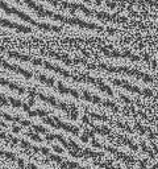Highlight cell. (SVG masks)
<instances>
[{
  "instance_id": "cell-28",
  "label": "cell",
  "mask_w": 158,
  "mask_h": 169,
  "mask_svg": "<svg viewBox=\"0 0 158 169\" xmlns=\"http://www.w3.org/2000/svg\"><path fill=\"white\" fill-rule=\"evenodd\" d=\"M142 81H144V82H146V83H149V82H152V81H153V79H152V77H150V75H148V74H144V75H142Z\"/></svg>"
},
{
  "instance_id": "cell-32",
  "label": "cell",
  "mask_w": 158,
  "mask_h": 169,
  "mask_svg": "<svg viewBox=\"0 0 158 169\" xmlns=\"http://www.w3.org/2000/svg\"><path fill=\"white\" fill-rule=\"evenodd\" d=\"M120 99H121V100H124L125 103H128V105H129V103H132V100L129 99L128 97H125V95H120Z\"/></svg>"
},
{
  "instance_id": "cell-36",
  "label": "cell",
  "mask_w": 158,
  "mask_h": 169,
  "mask_svg": "<svg viewBox=\"0 0 158 169\" xmlns=\"http://www.w3.org/2000/svg\"><path fill=\"white\" fill-rule=\"evenodd\" d=\"M53 149H54L57 153H63V149H62L61 147H58V145H53Z\"/></svg>"
},
{
  "instance_id": "cell-44",
  "label": "cell",
  "mask_w": 158,
  "mask_h": 169,
  "mask_svg": "<svg viewBox=\"0 0 158 169\" xmlns=\"http://www.w3.org/2000/svg\"><path fill=\"white\" fill-rule=\"evenodd\" d=\"M129 147H131L132 149H133V151H134V152H136V151H137V149H138V147H137V145H136V144H132V143H131V144H129Z\"/></svg>"
},
{
  "instance_id": "cell-38",
  "label": "cell",
  "mask_w": 158,
  "mask_h": 169,
  "mask_svg": "<svg viewBox=\"0 0 158 169\" xmlns=\"http://www.w3.org/2000/svg\"><path fill=\"white\" fill-rule=\"evenodd\" d=\"M80 140L83 143H88V136H87V135H82L80 136Z\"/></svg>"
},
{
  "instance_id": "cell-8",
  "label": "cell",
  "mask_w": 158,
  "mask_h": 169,
  "mask_svg": "<svg viewBox=\"0 0 158 169\" xmlns=\"http://www.w3.org/2000/svg\"><path fill=\"white\" fill-rule=\"evenodd\" d=\"M0 140H5V142H9L11 144H13V145H16V144H19V143H20V139L11 136V135H7L5 132H1V131H0Z\"/></svg>"
},
{
  "instance_id": "cell-22",
  "label": "cell",
  "mask_w": 158,
  "mask_h": 169,
  "mask_svg": "<svg viewBox=\"0 0 158 169\" xmlns=\"http://www.w3.org/2000/svg\"><path fill=\"white\" fill-rule=\"evenodd\" d=\"M90 116L94 118V119H96V120H103V122H108V118L101 116V115H98V114H90Z\"/></svg>"
},
{
  "instance_id": "cell-30",
  "label": "cell",
  "mask_w": 158,
  "mask_h": 169,
  "mask_svg": "<svg viewBox=\"0 0 158 169\" xmlns=\"http://www.w3.org/2000/svg\"><path fill=\"white\" fill-rule=\"evenodd\" d=\"M82 120H83V123H84V124H90V126H91V127H94V124H92V123L90 122L88 116H83V118H82Z\"/></svg>"
},
{
  "instance_id": "cell-23",
  "label": "cell",
  "mask_w": 158,
  "mask_h": 169,
  "mask_svg": "<svg viewBox=\"0 0 158 169\" xmlns=\"http://www.w3.org/2000/svg\"><path fill=\"white\" fill-rule=\"evenodd\" d=\"M33 131L40 132V134H47V129H45L44 127H41V126H33Z\"/></svg>"
},
{
  "instance_id": "cell-9",
  "label": "cell",
  "mask_w": 158,
  "mask_h": 169,
  "mask_svg": "<svg viewBox=\"0 0 158 169\" xmlns=\"http://www.w3.org/2000/svg\"><path fill=\"white\" fill-rule=\"evenodd\" d=\"M37 78L40 79V82H42L44 84H47L49 87L54 86V79H53V78H47V77H45V75H42V74H38Z\"/></svg>"
},
{
  "instance_id": "cell-11",
  "label": "cell",
  "mask_w": 158,
  "mask_h": 169,
  "mask_svg": "<svg viewBox=\"0 0 158 169\" xmlns=\"http://www.w3.org/2000/svg\"><path fill=\"white\" fill-rule=\"evenodd\" d=\"M0 118L5 119L7 122H20V120H21L19 116H12V115H8V114H5V112H3V111H0Z\"/></svg>"
},
{
  "instance_id": "cell-27",
  "label": "cell",
  "mask_w": 158,
  "mask_h": 169,
  "mask_svg": "<svg viewBox=\"0 0 158 169\" xmlns=\"http://www.w3.org/2000/svg\"><path fill=\"white\" fill-rule=\"evenodd\" d=\"M134 128L138 129V131H140V134H142V135L145 134V131H146V128H144V127L141 126L140 123H136V126H134Z\"/></svg>"
},
{
  "instance_id": "cell-46",
  "label": "cell",
  "mask_w": 158,
  "mask_h": 169,
  "mask_svg": "<svg viewBox=\"0 0 158 169\" xmlns=\"http://www.w3.org/2000/svg\"><path fill=\"white\" fill-rule=\"evenodd\" d=\"M152 148H153V149H154V151H156V153L158 155V147H157V145H156V144H154V143H152Z\"/></svg>"
},
{
  "instance_id": "cell-17",
  "label": "cell",
  "mask_w": 158,
  "mask_h": 169,
  "mask_svg": "<svg viewBox=\"0 0 158 169\" xmlns=\"http://www.w3.org/2000/svg\"><path fill=\"white\" fill-rule=\"evenodd\" d=\"M57 89H58V91L61 92V94H63V95L70 94V89H67V87H65V86H63V83H62V82H58Z\"/></svg>"
},
{
  "instance_id": "cell-43",
  "label": "cell",
  "mask_w": 158,
  "mask_h": 169,
  "mask_svg": "<svg viewBox=\"0 0 158 169\" xmlns=\"http://www.w3.org/2000/svg\"><path fill=\"white\" fill-rule=\"evenodd\" d=\"M142 58H144V61H146V62H148V61L150 60V56H149V54H144Z\"/></svg>"
},
{
  "instance_id": "cell-31",
  "label": "cell",
  "mask_w": 158,
  "mask_h": 169,
  "mask_svg": "<svg viewBox=\"0 0 158 169\" xmlns=\"http://www.w3.org/2000/svg\"><path fill=\"white\" fill-rule=\"evenodd\" d=\"M106 4H107V7L111 8V9H115V8H116V3H113V1H107Z\"/></svg>"
},
{
  "instance_id": "cell-52",
  "label": "cell",
  "mask_w": 158,
  "mask_h": 169,
  "mask_svg": "<svg viewBox=\"0 0 158 169\" xmlns=\"http://www.w3.org/2000/svg\"><path fill=\"white\" fill-rule=\"evenodd\" d=\"M3 3H4V1H1V0H0V7H1V4H3Z\"/></svg>"
},
{
  "instance_id": "cell-15",
  "label": "cell",
  "mask_w": 158,
  "mask_h": 169,
  "mask_svg": "<svg viewBox=\"0 0 158 169\" xmlns=\"http://www.w3.org/2000/svg\"><path fill=\"white\" fill-rule=\"evenodd\" d=\"M83 157H94V159H96V157H103V153H98V152H92L90 149H86L83 153Z\"/></svg>"
},
{
  "instance_id": "cell-34",
  "label": "cell",
  "mask_w": 158,
  "mask_h": 169,
  "mask_svg": "<svg viewBox=\"0 0 158 169\" xmlns=\"http://www.w3.org/2000/svg\"><path fill=\"white\" fill-rule=\"evenodd\" d=\"M20 124L21 126H24V127H29V126H32V123L30 122H28V120H20Z\"/></svg>"
},
{
  "instance_id": "cell-40",
  "label": "cell",
  "mask_w": 158,
  "mask_h": 169,
  "mask_svg": "<svg viewBox=\"0 0 158 169\" xmlns=\"http://www.w3.org/2000/svg\"><path fill=\"white\" fill-rule=\"evenodd\" d=\"M106 149H107V151H108V152H111V153H117V151H116V149H115V148H112V147H107Z\"/></svg>"
},
{
  "instance_id": "cell-41",
  "label": "cell",
  "mask_w": 158,
  "mask_h": 169,
  "mask_svg": "<svg viewBox=\"0 0 158 169\" xmlns=\"http://www.w3.org/2000/svg\"><path fill=\"white\" fill-rule=\"evenodd\" d=\"M141 148H142V151H144V152H148V151H149V148L146 147L145 143H141Z\"/></svg>"
},
{
  "instance_id": "cell-47",
  "label": "cell",
  "mask_w": 158,
  "mask_h": 169,
  "mask_svg": "<svg viewBox=\"0 0 158 169\" xmlns=\"http://www.w3.org/2000/svg\"><path fill=\"white\" fill-rule=\"evenodd\" d=\"M13 132H16V134L20 132V127H13Z\"/></svg>"
},
{
  "instance_id": "cell-51",
  "label": "cell",
  "mask_w": 158,
  "mask_h": 169,
  "mask_svg": "<svg viewBox=\"0 0 158 169\" xmlns=\"http://www.w3.org/2000/svg\"><path fill=\"white\" fill-rule=\"evenodd\" d=\"M84 1H87V3H91V1H92V0H84Z\"/></svg>"
},
{
  "instance_id": "cell-45",
  "label": "cell",
  "mask_w": 158,
  "mask_h": 169,
  "mask_svg": "<svg viewBox=\"0 0 158 169\" xmlns=\"http://www.w3.org/2000/svg\"><path fill=\"white\" fill-rule=\"evenodd\" d=\"M33 105H34V98L30 97L29 98V105H28V106H33Z\"/></svg>"
},
{
  "instance_id": "cell-33",
  "label": "cell",
  "mask_w": 158,
  "mask_h": 169,
  "mask_svg": "<svg viewBox=\"0 0 158 169\" xmlns=\"http://www.w3.org/2000/svg\"><path fill=\"white\" fill-rule=\"evenodd\" d=\"M16 162H17V165H19V167L21 168V169H24V168H25V162H24V160L17 159V161H16Z\"/></svg>"
},
{
  "instance_id": "cell-18",
  "label": "cell",
  "mask_w": 158,
  "mask_h": 169,
  "mask_svg": "<svg viewBox=\"0 0 158 169\" xmlns=\"http://www.w3.org/2000/svg\"><path fill=\"white\" fill-rule=\"evenodd\" d=\"M101 105H103L104 107H109V108H113V111H119V108L116 107V105H115L113 102H111V100H104V102H100Z\"/></svg>"
},
{
  "instance_id": "cell-20",
  "label": "cell",
  "mask_w": 158,
  "mask_h": 169,
  "mask_svg": "<svg viewBox=\"0 0 158 169\" xmlns=\"http://www.w3.org/2000/svg\"><path fill=\"white\" fill-rule=\"evenodd\" d=\"M49 160L50 161H55L57 164H61V162L63 161V160H62L59 156H57V155H49Z\"/></svg>"
},
{
  "instance_id": "cell-16",
  "label": "cell",
  "mask_w": 158,
  "mask_h": 169,
  "mask_svg": "<svg viewBox=\"0 0 158 169\" xmlns=\"http://www.w3.org/2000/svg\"><path fill=\"white\" fill-rule=\"evenodd\" d=\"M27 136L30 137L32 140H34V142H37V143H42V139L38 136L37 134H34L33 131H27Z\"/></svg>"
},
{
  "instance_id": "cell-5",
  "label": "cell",
  "mask_w": 158,
  "mask_h": 169,
  "mask_svg": "<svg viewBox=\"0 0 158 169\" xmlns=\"http://www.w3.org/2000/svg\"><path fill=\"white\" fill-rule=\"evenodd\" d=\"M42 66H44L45 69H49V70H53V72L58 73V74H61L62 77H65V78H71L73 77L69 72H66V70L61 69V67L55 66V65H53V64H50V62H42Z\"/></svg>"
},
{
  "instance_id": "cell-35",
  "label": "cell",
  "mask_w": 158,
  "mask_h": 169,
  "mask_svg": "<svg viewBox=\"0 0 158 169\" xmlns=\"http://www.w3.org/2000/svg\"><path fill=\"white\" fill-rule=\"evenodd\" d=\"M91 144H92V147H95V148H100V147H101L100 143H99L98 140H95V139H92V143H91Z\"/></svg>"
},
{
  "instance_id": "cell-26",
  "label": "cell",
  "mask_w": 158,
  "mask_h": 169,
  "mask_svg": "<svg viewBox=\"0 0 158 169\" xmlns=\"http://www.w3.org/2000/svg\"><path fill=\"white\" fill-rule=\"evenodd\" d=\"M80 167H79V164H77V162H70L67 161V169H79Z\"/></svg>"
},
{
  "instance_id": "cell-25",
  "label": "cell",
  "mask_w": 158,
  "mask_h": 169,
  "mask_svg": "<svg viewBox=\"0 0 158 169\" xmlns=\"http://www.w3.org/2000/svg\"><path fill=\"white\" fill-rule=\"evenodd\" d=\"M141 94H142L144 97H146V98H150V97H153V91H152V90H149V89L142 90V91H141Z\"/></svg>"
},
{
  "instance_id": "cell-49",
  "label": "cell",
  "mask_w": 158,
  "mask_h": 169,
  "mask_svg": "<svg viewBox=\"0 0 158 169\" xmlns=\"http://www.w3.org/2000/svg\"><path fill=\"white\" fill-rule=\"evenodd\" d=\"M95 4H96V5H101V0H95Z\"/></svg>"
},
{
  "instance_id": "cell-4",
  "label": "cell",
  "mask_w": 158,
  "mask_h": 169,
  "mask_svg": "<svg viewBox=\"0 0 158 169\" xmlns=\"http://www.w3.org/2000/svg\"><path fill=\"white\" fill-rule=\"evenodd\" d=\"M0 27H4V28H9V29H16L21 33H30L32 29L29 27H24V25H20L16 24V22H12L9 20H5V19L0 17Z\"/></svg>"
},
{
  "instance_id": "cell-12",
  "label": "cell",
  "mask_w": 158,
  "mask_h": 169,
  "mask_svg": "<svg viewBox=\"0 0 158 169\" xmlns=\"http://www.w3.org/2000/svg\"><path fill=\"white\" fill-rule=\"evenodd\" d=\"M0 156H3V157H5V159H8L9 161H17V157H16V155H13V153H11V152H5V151H3V149H0Z\"/></svg>"
},
{
  "instance_id": "cell-6",
  "label": "cell",
  "mask_w": 158,
  "mask_h": 169,
  "mask_svg": "<svg viewBox=\"0 0 158 169\" xmlns=\"http://www.w3.org/2000/svg\"><path fill=\"white\" fill-rule=\"evenodd\" d=\"M0 84L1 86H5V87H8V89H11V90H13V91H17L19 94H25V89H22L21 86H19V84H16V83H12V82H9V81H7V79H4V78H1L0 77Z\"/></svg>"
},
{
  "instance_id": "cell-3",
  "label": "cell",
  "mask_w": 158,
  "mask_h": 169,
  "mask_svg": "<svg viewBox=\"0 0 158 169\" xmlns=\"http://www.w3.org/2000/svg\"><path fill=\"white\" fill-rule=\"evenodd\" d=\"M0 66H3L4 69H8V70H11V72H15V73H19V74H21V75H24L27 79H30V78L33 77V74L30 72H27V70H24V69H21V67H19V66H16V65H11L9 62H7L5 60H3L1 57H0Z\"/></svg>"
},
{
  "instance_id": "cell-53",
  "label": "cell",
  "mask_w": 158,
  "mask_h": 169,
  "mask_svg": "<svg viewBox=\"0 0 158 169\" xmlns=\"http://www.w3.org/2000/svg\"><path fill=\"white\" fill-rule=\"evenodd\" d=\"M79 169H88V168H79Z\"/></svg>"
},
{
  "instance_id": "cell-24",
  "label": "cell",
  "mask_w": 158,
  "mask_h": 169,
  "mask_svg": "<svg viewBox=\"0 0 158 169\" xmlns=\"http://www.w3.org/2000/svg\"><path fill=\"white\" fill-rule=\"evenodd\" d=\"M9 103H8V98L5 97V95L0 94V106H8Z\"/></svg>"
},
{
  "instance_id": "cell-19",
  "label": "cell",
  "mask_w": 158,
  "mask_h": 169,
  "mask_svg": "<svg viewBox=\"0 0 158 169\" xmlns=\"http://www.w3.org/2000/svg\"><path fill=\"white\" fill-rule=\"evenodd\" d=\"M8 103H9V105H12L13 107H16V108L22 106V103L20 102L19 99H15V98H8Z\"/></svg>"
},
{
  "instance_id": "cell-7",
  "label": "cell",
  "mask_w": 158,
  "mask_h": 169,
  "mask_svg": "<svg viewBox=\"0 0 158 169\" xmlns=\"http://www.w3.org/2000/svg\"><path fill=\"white\" fill-rule=\"evenodd\" d=\"M36 97H38L41 100H44V102H46V103H49L50 106H53V107H55V108H58V102L55 100V98L54 97H46V95H44V94H38L36 95Z\"/></svg>"
},
{
  "instance_id": "cell-21",
  "label": "cell",
  "mask_w": 158,
  "mask_h": 169,
  "mask_svg": "<svg viewBox=\"0 0 158 169\" xmlns=\"http://www.w3.org/2000/svg\"><path fill=\"white\" fill-rule=\"evenodd\" d=\"M82 98H83L84 100H87V102H92V95L90 94L87 90H84V91H83V95H82Z\"/></svg>"
},
{
  "instance_id": "cell-14",
  "label": "cell",
  "mask_w": 158,
  "mask_h": 169,
  "mask_svg": "<svg viewBox=\"0 0 158 169\" xmlns=\"http://www.w3.org/2000/svg\"><path fill=\"white\" fill-rule=\"evenodd\" d=\"M69 110H70V111H67V114L70 115V118H71L73 120H77V118H78V110H77V107H75L74 105H69Z\"/></svg>"
},
{
  "instance_id": "cell-39",
  "label": "cell",
  "mask_w": 158,
  "mask_h": 169,
  "mask_svg": "<svg viewBox=\"0 0 158 169\" xmlns=\"http://www.w3.org/2000/svg\"><path fill=\"white\" fill-rule=\"evenodd\" d=\"M100 98L99 97H92V103H100Z\"/></svg>"
},
{
  "instance_id": "cell-2",
  "label": "cell",
  "mask_w": 158,
  "mask_h": 169,
  "mask_svg": "<svg viewBox=\"0 0 158 169\" xmlns=\"http://www.w3.org/2000/svg\"><path fill=\"white\" fill-rule=\"evenodd\" d=\"M42 123L52 126L53 128H62V129H65V131L71 132V134H74V135H79V128H78V127L66 124V123L61 122V120H59L58 118H49V116H45V118H42Z\"/></svg>"
},
{
  "instance_id": "cell-50",
  "label": "cell",
  "mask_w": 158,
  "mask_h": 169,
  "mask_svg": "<svg viewBox=\"0 0 158 169\" xmlns=\"http://www.w3.org/2000/svg\"><path fill=\"white\" fill-rule=\"evenodd\" d=\"M150 169H158V162H157V164H156V165H154V167H152Z\"/></svg>"
},
{
  "instance_id": "cell-37",
  "label": "cell",
  "mask_w": 158,
  "mask_h": 169,
  "mask_svg": "<svg viewBox=\"0 0 158 169\" xmlns=\"http://www.w3.org/2000/svg\"><path fill=\"white\" fill-rule=\"evenodd\" d=\"M140 168L141 169H146V160H141L140 161Z\"/></svg>"
},
{
  "instance_id": "cell-13",
  "label": "cell",
  "mask_w": 158,
  "mask_h": 169,
  "mask_svg": "<svg viewBox=\"0 0 158 169\" xmlns=\"http://www.w3.org/2000/svg\"><path fill=\"white\" fill-rule=\"evenodd\" d=\"M96 83H98L99 89H100L101 91L107 92V94H108V95H111V97H112V94H113V92H112L111 87H109V86H107V84H104V83H103V81H96Z\"/></svg>"
},
{
  "instance_id": "cell-1",
  "label": "cell",
  "mask_w": 158,
  "mask_h": 169,
  "mask_svg": "<svg viewBox=\"0 0 158 169\" xmlns=\"http://www.w3.org/2000/svg\"><path fill=\"white\" fill-rule=\"evenodd\" d=\"M30 9H33L37 16L40 17H50L53 20H57V21H62L65 24H69V25H78L80 28H86V29H95V30H103V27H99L96 24H92V22H86L83 20H79L77 17H66V16H62L58 15V13H54L52 11H46L41 7V5L36 4L33 0H22Z\"/></svg>"
},
{
  "instance_id": "cell-10",
  "label": "cell",
  "mask_w": 158,
  "mask_h": 169,
  "mask_svg": "<svg viewBox=\"0 0 158 169\" xmlns=\"http://www.w3.org/2000/svg\"><path fill=\"white\" fill-rule=\"evenodd\" d=\"M50 111H44V110H34V111H28V115L29 116H41V118H45L47 116V114H49Z\"/></svg>"
},
{
  "instance_id": "cell-42",
  "label": "cell",
  "mask_w": 158,
  "mask_h": 169,
  "mask_svg": "<svg viewBox=\"0 0 158 169\" xmlns=\"http://www.w3.org/2000/svg\"><path fill=\"white\" fill-rule=\"evenodd\" d=\"M107 32H108L109 35H115V33H116V30L112 29V28H108V29H107Z\"/></svg>"
},
{
  "instance_id": "cell-29",
  "label": "cell",
  "mask_w": 158,
  "mask_h": 169,
  "mask_svg": "<svg viewBox=\"0 0 158 169\" xmlns=\"http://www.w3.org/2000/svg\"><path fill=\"white\" fill-rule=\"evenodd\" d=\"M70 94H71L74 98H77V99H79V98H80V97H79V92L77 91V90H73V89H70Z\"/></svg>"
},
{
  "instance_id": "cell-48",
  "label": "cell",
  "mask_w": 158,
  "mask_h": 169,
  "mask_svg": "<svg viewBox=\"0 0 158 169\" xmlns=\"http://www.w3.org/2000/svg\"><path fill=\"white\" fill-rule=\"evenodd\" d=\"M152 67H153V69H156V67H157V62H156V61H153V62H152Z\"/></svg>"
}]
</instances>
